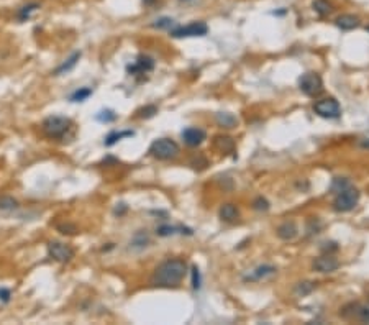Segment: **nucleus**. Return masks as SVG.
<instances>
[{
    "label": "nucleus",
    "mask_w": 369,
    "mask_h": 325,
    "mask_svg": "<svg viewBox=\"0 0 369 325\" xmlns=\"http://www.w3.org/2000/svg\"><path fill=\"white\" fill-rule=\"evenodd\" d=\"M187 273V263L179 258L166 259L154 269L151 276V284L159 287L177 286Z\"/></svg>",
    "instance_id": "nucleus-1"
},
{
    "label": "nucleus",
    "mask_w": 369,
    "mask_h": 325,
    "mask_svg": "<svg viewBox=\"0 0 369 325\" xmlns=\"http://www.w3.org/2000/svg\"><path fill=\"white\" fill-rule=\"evenodd\" d=\"M179 145L176 143L174 140L169 138H159L154 140L151 146H150V153L153 158L161 159V161H169V159H174L179 156Z\"/></svg>",
    "instance_id": "nucleus-2"
},
{
    "label": "nucleus",
    "mask_w": 369,
    "mask_h": 325,
    "mask_svg": "<svg viewBox=\"0 0 369 325\" xmlns=\"http://www.w3.org/2000/svg\"><path fill=\"white\" fill-rule=\"evenodd\" d=\"M358 202H359V191L349 184L336 194L335 200H333V209L336 212H349L358 205Z\"/></svg>",
    "instance_id": "nucleus-3"
},
{
    "label": "nucleus",
    "mask_w": 369,
    "mask_h": 325,
    "mask_svg": "<svg viewBox=\"0 0 369 325\" xmlns=\"http://www.w3.org/2000/svg\"><path fill=\"white\" fill-rule=\"evenodd\" d=\"M71 128V120L66 117L51 115L43 122V130L50 138H61Z\"/></svg>",
    "instance_id": "nucleus-4"
},
{
    "label": "nucleus",
    "mask_w": 369,
    "mask_h": 325,
    "mask_svg": "<svg viewBox=\"0 0 369 325\" xmlns=\"http://www.w3.org/2000/svg\"><path fill=\"white\" fill-rule=\"evenodd\" d=\"M299 87L307 97H317L323 92V81L317 73H305L299 79Z\"/></svg>",
    "instance_id": "nucleus-5"
},
{
    "label": "nucleus",
    "mask_w": 369,
    "mask_h": 325,
    "mask_svg": "<svg viewBox=\"0 0 369 325\" xmlns=\"http://www.w3.org/2000/svg\"><path fill=\"white\" fill-rule=\"evenodd\" d=\"M313 112L318 117L330 118L331 120V118H338L341 115V107H340V104H338V100H335L333 97H326V99L318 100V102H315Z\"/></svg>",
    "instance_id": "nucleus-6"
},
{
    "label": "nucleus",
    "mask_w": 369,
    "mask_h": 325,
    "mask_svg": "<svg viewBox=\"0 0 369 325\" xmlns=\"http://www.w3.org/2000/svg\"><path fill=\"white\" fill-rule=\"evenodd\" d=\"M208 32V27L202 22L189 23L186 27H176L171 30V35L174 38H189V37H204Z\"/></svg>",
    "instance_id": "nucleus-7"
},
{
    "label": "nucleus",
    "mask_w": 369,
    "mask_h": 325,
    "mask_svg": "<svg viewBox=\"0 0 369 325\" xmlns=\"http://www.w3.org/2000/svg\"><path fill=\"white\" fill-rule=\"evenodd\" d=\"M48 253L58 263H69L74 258V250L61 241H51L48 243Z\"/></svg>",
    "instance_id": "nucleus-8"
},
{
    "label": "nucleus",
    "mask_w": 369,
    "mask_h": 325,
    "mask_svg": "<svg viewBox=\"0 0 369 325\" xmlns=\"http://www.w3.org/2000/svg\"><path fill=\"white\" fill-rule=\"evenodd\" d=\"M338 268H340V261L330 253H325V255L315 258L313 261V269L318 271V273H333Z\"/></svg>",
    "instance_id": "nucleus-9"
},
{
    "label": "nucleus",
    "mask_w": 369,
    "mask_h": 325,
    "mask_svg": "<svg viewBox=\"0 0 369 325\" xmlns=\"http://www.w3.org/2000/svg\"><path fill=\"white\" fill-rule=\"evenodd\" d=\"M182 138H184V143L187 146H199L204 143V140L207 138V133L204 132L202 128H195V127H190V128H186L182 132Z\"/></svg>",
    "instance_id": "nucleus-10"
},
{
    "label": "nucleus",
    "mask_w": 369,
    "mask_h": 325,
    "mask_svg": "<svg viewBox=\"0 0 369 325\" xmlns=\"http://www.w3.org/2000/svg\"><path fill=\"white\" fill-rule=\"evenodd\" d=\"M276 268L271 264H263V266H258L256 269H253L251 273H248L243 279L245 281H261V279H266V277H271L276 274Z\"/></svg>",
    "instance_id": "nucleus-11"
},
{
    "label": "nucleus",
    "mask_w": 369,
    "mask_h": 325,
    "mask_svg": "<svg viewBox=\"0 0 369 325\" xmlns=\"http://www.w3.org/2000/svg\"><path fill=\"white\" fill-rule=\"evenodd\" d=\"M277 236L284 241H290L294 240L297 233H299V228H297L295 222L294 220H285L284 223H281V225L277 227Z\"/></svg>",
    "instance_id": "nucleus-12"
},
{
    "label": "nucleus",
    "mask_w": 369,
    "mask_h": 325,
    "mask_svg": "<svg viewBox=\"0 0 369 325\" xmlns=\"http://www.w3.org/2000/svg\"><path fill=\"white\" fill-rule=\"evenodd\" d=\"M127 69H128V73H132V74H135V73H148V71L154 69V61H153V58L141 55V56H138V61H136L135 66H128Z\"/></svg>",
    "instance_id": "nucleus-13"
},
{
    "label": "nucleus",
    "mask_w": 369,
    "mask_h": 325,
    "mask_svg": "<svg viewBox=\"0 0 369 325\" xmlns=\"http://www.w3.org/2000/svg\"><path fill=\"white\" fill-rule=\"evenodd\" d=\"M336 27L343 30V32H349V30H354V28L359 27V19L356 15H351V14L340 15L336 19Z\"/></svg>",
    "instance_id": "nucleus-14"
},
{
    "label": "nucleus",
    "mask_w": 369,
    "mask_h": 325,
    "mask_svg": "<svg viewBox=\"0 0 369 325\" xmlns=\"http://www.w3.org/2000/svg\"><path fill=\"white\" fill-rule=\"evenodd\" d=\"M79 59H81V51L73 53V55H71V56L66 59V61H64V63L61 64V66L55 69V73H53V74H55V76H61V74L69 73V71L73 69V68L76 66V64H77V61H79Z\"/></svg>",
    "instance_id": "nucleus-15"
},
{
    "label": "nucleus",
    "mask_w": 369,
    "mask_h": 325,
    "mask_svg": "<svg viewBox=\"0 0 369 325\" xmlns=\"http://www.w3.org/2000/svg\"><path fill=\"white\" fill-rule=\"evenodd\" d=\"M351 320L369 323V304L354 302V310H353V317H351Z\"/></svg>",
    "instance_id": "nucleus-16"
},
{
    "label": "nucleus",
    "mask_w": 369,
    "mask_h": 325,
    "mask_svg": "<svg viewBox=\"0 0 369 325\" xmlns=\"http://www.w3.org/2000/svg\"><path fill=\"white\" fill-rule=\"evenodd\" d=\"M220 218L225 222H235L238 217H240V212H238V209L233 205V204H225L220 207Z\"/></svg>",
    "instance_id": "nucleus-17"
},
{
    "label": "nucleus",
    "mask_w": 369,
    "mask_h": 325,
    "mask_svg": "<svg viewBox=\"0 0 369 325\" xmlns=\"http://www.w3.org/2000/svg\"><path fill=\"white\" fill-rule=\"evenodd\" d=\"M217 123L223 128H235L238 125V118L233 114H228V112H220L215 115Z\"/></svg>",
    "instance_id": "nucleus-18"
},
{
    "label": "nucleus",
    "mask_w": 369,
    "mask_h": 325,
    "mask_svg": "<svg viewBox=\"0 0 369 325\" xmlns=\"http://www.w3.org/2000/svg\"><path fill=\"white\" fill-rule=\"evenodd\" d=\"M215 146L222 153H231L235 150V141H233V138H231V137H223V135H218V137H215Z\"/></svg>",
    "instance_id": "nucleus-19"
},
{
    "label": "nucleus",
    "mask_w": 369,
    "mask_h": 325,
    "mask_svg": "<svg viewBox=\"0 0 369 325\" xmlns=\"http://www.w3.org/2000/svg\"><path fill=\"white\" fill-rule=\"evenodd\" d=\"M156 233L159 236H169V235H174V233H187V235H192V230L190 228H184V227H169V225H163L156 230Z\"/></svg>",
    "instance_id": "nucleus-20"
},
{
    "label": "nucleus",
    "mask_w": 369,
    "mask_h": 325,
    "mask_svg": "<svg viewBox=\"0 0 369 325\" xmlns=\"http://www.w3.org/2000/svg\"><path fill=\"white\" fill-rule=\"evenodd\" d=\"M135 135V132H132V130H127V132H112L109 137L105 138V145L107 146H112V145H115L117 141H120L122 138H125V137H133Z\"/></svg>",
    "instance_id": "nucleus-21"
},
{
    "label": "nucleus",
    "mask_w": 369,
    "mask_h": 325,
    "mask_svg": "<svg viewBox=\"0 0 369 325\" xmlns=\"http://www.w3.org/2000/svg\"><path fill=\"white\" fill-rule=\"evenodd\" d=\"M313 10L317 12L320 17H325L328 15L331 12V4L328 0H315L313 2Z\"/></svg>",
    "instance_id": "nucleus-22"
},
{
    "label": "nucleus",
    "mask_w": 369,
    "mask_h": 325,
    "mask_svg": "<svg viewBox=\"0 0 369 325\" xmlns=\"http://www.w3.org/2000/svg\"><path fill=\"white\" fill-rule=\"evenodd\" d=\"M91 96H92L91 87H81L71 96V100H73V102H84V100H87Z\"/></svg>",
    "instance_id": "nucleus-23"
},
{
    "label": "nucleus",
    "mask_w": 369,
    "mask_h": 325,
    "mask_svg": "<svg viewBox=\"0 0 369 325\" xmlns=\"http://www.w3.org/2000/svg\"><path fill=\"white\" fill-rule=\"evenodd\" d=\"M17 207H19V202H17L14 197H10V196L0 197V209L2 210H14Z\"/></svg>",
    "instance_id": "nucleus-24"
},
{
    "label": "nucleus",
    "mask_w": 369,
    "mask_h": 325,
    "mask_svg": "<svg viewBox=\"0 0 369 325\" xmlns=\"http://www.w3.org/2000/svg\"><path fill=\"white\" fill-rule=\"evenodd\" d=\"M315 289V284L313 282H299V284L295 286V289H294V292L297 294V295H307V294H310L312 291Z\"/></svg>",
    "instance_id": "nucleus-25"
},
{
    "label": "nucleus",
    "mask_w": 369,
    "mask_h": 325,
    "mask_svg": "<svg viewBox=\"0 0 369 325\" xmlns=\"http://www.w3.org/2000/svg\"><path fill=\"white\" fill-rule=\"evenodd\" d=\"M349 186L348 179H344V177H336V179H333V184H331V192L333 194H338L340 191H343L344 187Z\"/></svg>",
    "instance_id": "nucleus-26"
},
{
    "label": "nucleus",
    "mask_w": 369,
    "mask_h": 325,
    "mask_svg": "<svg viewBox=\"0 0 369 325\" xmlns=\"http://www.w3.org/2000/svg\"><path fill=\"white\" fill-rule=\"evenodd\" d=\"M158 114V107L156 105H146V107H143L138 110V117L140 118H151Z\"/></svg>",
    "instance_id": "nucleus-27"
},
{
    "label": "nucleus",
    "mask_w": 369,
    "mask_h": 325,
    "mask_svg": "<svg viewBox=\"0 0 369 325\" xmlns=\"http://www.w3.org/2000/svg\"><path fill=\"white\" fill-rule=\"evenodd\" d=\"M37 9H40L38 4H30V5H25L20 12H19V19L20 20H27L30 19V15H32V12H35Z\"/></svg>",
    "instance_id": "nucleus-28"
},
{
    "label": "nucleus",
    "mask_w": 369,
    "mask_h": 325,
    "mask_svg": "<svg viewBox=\"0 0 369 325\" xmlns=\"http://www.w3.org/2000/svg\"><path fill=\"white\" fill-rule=\"evenodd\" d=\"M253 209L258 212H266V210H269V202H267L264 197H256L253 200Z\"/></svg>",
    "instance_id": "nucleus-29"
},
{
    "label": "nucleus",
    "mask_w": 369,
    "mask_h": 325,
    "mask_svg": "<svg viewBox=\"0 0 369 325\" xmlns=\"http://www.w3.org/2000/svg\"><path fill=\"white\" fill-rule=\"evenodd\" d=\"M115 118H117V115H115L112 110H102V112H100V114L97 115V120H99V122H104V123L114 122Z\"/></svg>",
    "instance_id": "nucleus-30"
},
{
    "label": "nucleus",
    "mask_w": 369,
    "mask_h": 325,
    "mask_svg": "<svg viewBox=\"0 0 369 325\" xmlns=\"http://www.w3.org/2000/svg\"><path fill=\"white\" fill-rule=\"evenodd\" d=\"M172 27H174V20H171V19H159L156 20V23H153V28H159V30H163V28L171 30Z\"/></svg>",
    "instance_id": "nucleus-31"
},
{
    "label": "nucleus",
    "mask_w": 369,
    "mask_h": 325,
    "mask_svg": "<svg viewBox=\"0 0 369 325\" xmlns=\"http://www.w3.org/2000/svg\"><path fill=\"white\" fill-rule=\"evenodd\" d=\"M192 287L194 289L200 287V271L197 266H192Z\"/></svg>",
    "instance_id": "nucleus-32"
},
{
    "label": "nucleus",
    "mask_w": 369,
    "mask_h": 325,
    "mask_svg": "<svg viewBox=\"0 0 369 325\" xmlns=\"http://www.w3.org/2000/svg\"><path fill=\"white\" fill-rule=\"evenodd\" d=\"M9 299H10L9 289H0V300H2V302H9Z\"/></svg>",
    "instance_id": "nucleus-33"
},
{
    "label": "nucleus",
    "mask_w": 369,
    "mask_h": 325,
    "mask_svg": "<svg viewBox=\"0 0 369 325\" xmlns=\"http://www.w3.org/2000/svg\"><path fill=\"white\" fill-rule=\"evenodd\" d=\"M359 146L364 148V150H369V138H362L359 140Z\"/></svg>",
    "instance_id": "nucleus-34"
},
{
    "label": "nucleus",
    "mask_w": 369,
    "mask_h": 325,
    "mask_svg": "<svg viewBox=\"0 0 369 325\" xmlns=\"http://www.w3.org/2000/svg\"><path fill=\"white\" fill-rule=\"evenodd\" d=\"M59 230H61V233H69L68 230H74V232H76V227H71V225H61V227H59Z\"/></svg>",
    "instance_id": "nucleus-35"
},
{
    "label": "nucleus",
    "mask_w": 369,
    "mask_h": 325,
    "mask_svg": "<svg viewBox=\"0 0 369 325\" xmlns=\"http://www.w3.org/2000/svg\"><path fill=\"white\" fill-rule=\"evenodd\" d=\"M145 2H146V4H151V2H154V0H145Z\"/></svg>",
    "instance_id": "nucleus-36"
},
{
    "label": "nucleus",
    "mask_w": 369,
    "mask_h": 325,
    "mask_svg": "<svg viewBox=\"0 0 369 325\" xmlns=\"http://www.w3.org/2000/svg\"><path fill=\"white\" fill-rule=\"evenodd\" d=\"M366 30H367V32H369V25H367V28H366Z\"/></svg>",
    "instance_id": "nucleus-37"
}]
</instances>
